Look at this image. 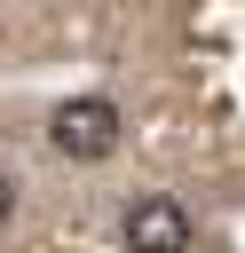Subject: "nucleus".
<instances>
[{
	"label": "nucleus",
	"instance_id": "f257e3e1",
	"mask_svg": "<svg viewBox=\"0 0 245 253\" xmlns=\"http://www.w3.org/2000/svg\"><path fill=\"white\" fill-rule=\"evenodd\" d=\"M47 142H55L63 158H111V150H119V111H111L103 95H71V103H55V119H47Z\"/></svg>",
	"mask_w": 245,
	"mask_h": 253
},
{
	"label": "nucleus",
	"instance_id": "f03ea898",
	"mask_svg": "<svg viewBox=\"0 0 245 253\" xmlns=\"http://www.w3.org/2000/svg\"><path fill=\"white\" fill-rule=\"evenodd\" d=\"M126 245L134 253H190V213L174 198H142L126 213Z\"/></svg>",
	"mask_w": 245,
	"mask_h": 253
},
{
	"label": "nucleus",
	"instance_id": "7ed1b4c3",
	"mask_svg": "<svg viewBox=\"0 0 245 253\" xmlns=\"http://www.w3.org/2000/svg\"><path fill=\"white\" fill-rule=\"evenodd\" d=\"M8 213H16V182L0 174V221H8Z\"/></svg>",
	"mask_w": 245,
	"mask_h": 253
}]
</instances>
